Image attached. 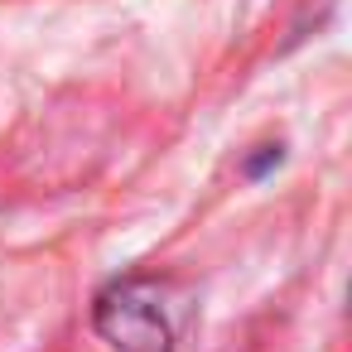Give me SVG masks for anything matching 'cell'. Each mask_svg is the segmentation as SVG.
<instances>
[{
    "label": "cell",
    "instance_id": "7a4b0ae2",
    "mask_svg": "<svg viewBox=\"0 0 352 352\" xmlns=\"http://www.w3.org/2000/svg\"><path fill=\"white\" fill-rule=\"evenodd\" d=\"M280 160H285V145H261V155L246 160L241 169H246V179H261L265 169H280Z\"/></svg>",
    "mask_w": 352,
    "mask_h": 352
},
{
    "label": "cell",
    "instance_id": "6da1fadb",
    "mask_svg": "<svg viewBox=\"0 0 352 352\" xmlns=\"http://www.w3.org/2000/svg\"><path fill=\"white\" fill-rule=\"evenodd\" d=\"M92 328L111 352H174V318L164 309V285L150 275L111 280L92 299Z\"/></svg>",
    "mask_w": 352,
    "mask_h": 352
}]
</instances>
